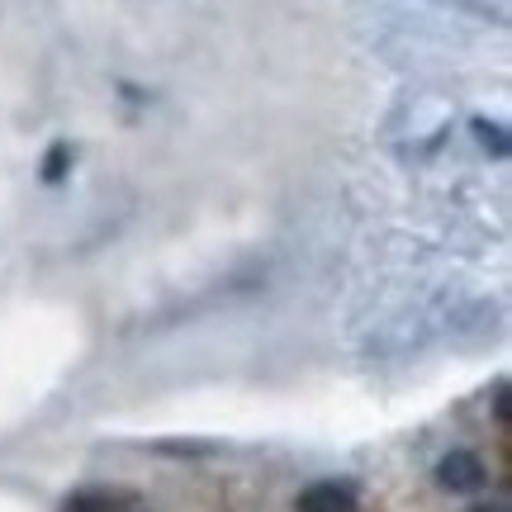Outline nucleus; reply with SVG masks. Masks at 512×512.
<instances>
[{
	"mask_svg": "<svg viewBox=\"0 0 512 512\" xmlns=\"http://www.w3.org/2000/svg\"><path fill=\"white\" fill-rule=\"evenodd\" d=\"M437 484L451 489V494H475L479 484H484V460H479L475 451H451V456H441Z\"/></svg>",
	"mask_w": 512,
	"mask_h": 512,
	"instance_id": "f257e3e1",
	"label": "nucleus"
},
{
	"mask_svg": "<svg viewBox=\"0 0 512 512\" xmlns=\"http://www.w3.org/2000/svg\"><path fill=\"white\" fill-rule=\"evenodd\" d=\"M299 512H356V494H351V484L323 479L299 494Z\"/></svg>",
	"mask_w": 512,
	"mask_h": 512,
	"instance_id": "f03ea898",
	"label": "nucleus"
},
{
	"mask_svg": "<svg viewBox=\"0 0 512 512\" xmlns=\"http://www.w3.org/2000/svg\"><path fill=\"white\" fill-rule=\"evenodd\" d=\"M470 128H475V138H479L484 147H489L494 157H503V152H508V133H503L498 124H489V119H475Z\"/></svg>",
	"mask_w": 512,
	"mask_h": 512,
	"instance_id": "7ed1b4c3",
	"label": "nucleus"
},
{
	"mask_svg": "<svg viewBox=\"0 0 512 512\" xmlns=\"http://www.w3.org/2000/svg\"><path fill=\"white\" fill-rule=\"evenodd\" d=\"M67 162H72V147L57 143L53 152H48V162H43V181L57 185V181H62V171H67Z\"/></svg>",
	"mask_w": 512,
	"mask_h": 512,
	"instance_id": "20e7f679",
	"label": "nucleus"
},
{
	"mask_svg": "<svg viewBox=\"0 0 512 512\" xmlns=\"http://www.w3.org/2000/svg\"><path fill=\"white\" fill-rule=\"evenodd\" d=\"M67 512H114V498L110 494H76L67 503Z\"/></svg>",
	"mask_w": 512,
	"mask_h": 512,
	"instance_id": "39448f33",
	"label": "nucleus"
}]
</instances>
